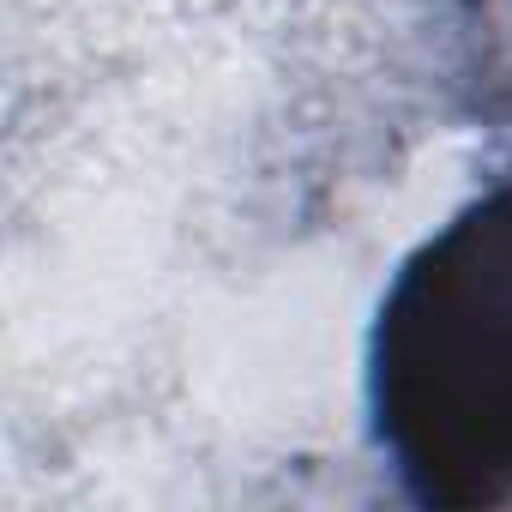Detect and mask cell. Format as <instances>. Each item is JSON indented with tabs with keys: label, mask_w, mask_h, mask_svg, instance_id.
<instances>
[{
	"label": "cell",
	"mask_w": 512,
	"mask_h": 512,
	"mask_svg": "<svg viewBox=\"0 0 512 512\" xmlns=\"http://www.w3.org/2000/svg\"><path fill=\"white\" fill-rule=\"evenodd\" d=\"M368 416L416 506H512V175L398 266L368 332Z\"/></svg>",
	"instance_id": "obj_1"
}]
</instances>
